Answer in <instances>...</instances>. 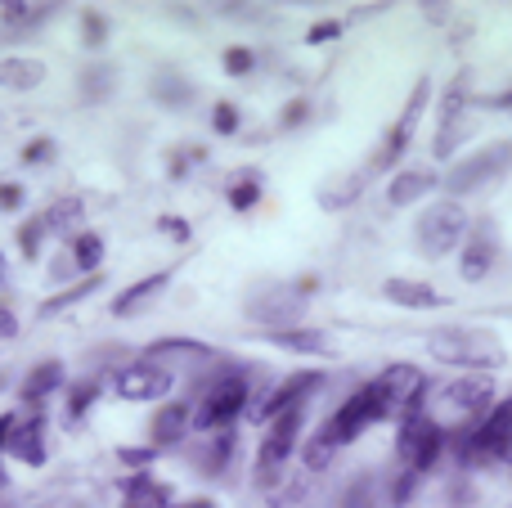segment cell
Returning a JSON list of instances; mask_svg holds the SVG:
<instances>
[{"label": "cell", "mask_w": 512, "mask_h": 508, "mask_svg": "<svg viewBox=\"0 0 512 508\" xmlns=\"http://www.w3.org/2000/svg\"><path fill=\"white\" fill-rule=\"evenodd\" d=\"M463 450L477 464H499L504 455H512V396L508 401H495V410L477 428H468V446Z\"/></svg>", "instance_id": "10"}, {"label": "cell", "mask_w": 512, "mask_h": 508, "mask_svg": "<svg viewBox=\"0 0 512 508\" xmlns=\"http://www.w3.org/2000/svg\"><path fill=\"white\" fill-rule=\"evenodd\" d=\"M41 239H45V221H41V212L36 216H27L23 225H18V252H23V257H41Z\"/></svg>", "instance_id": "36"}, {"label": "cell", "mask_w": 512, "mask_h": 508, "mask_svg": "<svg viewBox=\"0 0 512 508\" xmlns=\"http://www.w3.org/2000/svg\"><path fill=\"white\" fill-rule=\"evenodd\" d=\"M234 446H239V437H234V428L212 432V437H207V441H198V446H194V464L203 468L207 477L225 473V464H230V459H234Z\"/></svg>", "instance_id": "25"}, {"label": "cell", "mask_w": 512, "mask_h": 508, "mask_svg": "<svg viewBox=\"0 0 512 508\" xmlns=\"http://www.w3.org/2000/svg\"><path fill=\"white\" fill-rule=\"evenodd\" d=\"M373 423H382V410H378V405H373L369 387H360V392H355V396H346V401L337 405V410H333V419H328L319 432H324V437L333 441L337 450H342V446H351V441L360 437V432H369Z\"/></svg>", "instance_id": "12"}, {"label": "cell", "mask_w": 512, "mask_h": 508, "mask_svg": "<svg viewBox=\"0 0 512 508\" xmlns=\"http://www.w3.org/2000/svg\"><path fill=\"white\" fill-rule=\"evenodd\" d=\"M436 401L445 405V410H454V414H481L486 419L490 410H495V378L490 374H459V378H450V383L436 392Z\"/></svg>", "instance_id": "14"}, {"label": "cell", "mask_w": 512, "mask_h": 508, "mask_svg": "<svg viewBox=\"0 0 512 508\" xmlns=\"http://www.w3.org/2000/svg\"><path fill=\"white\" fill-rule=\"evenodd\" d=\"M301 423H306V405H301V410L279 414L274 423H265V441H261V450H256V468H252V477H256V486H261V491H274V486H283L288 459L297 455Z\"/></svg>", "instance_id": "4"}, {"label": "cell", "mask_w": 512, "mask_h": 508, "mask_svg": "<svg viewBox=\"0 0 512 508\" xmlns=\"http://www.w3.org/2000/svg\"><path fill=\"white\" fill-rule=\"evenodd\" d=\"M63 383H68L63 360H41V365H32V369H27V378L18 383V401H23V405H41V401H50Z\"/></svg>", "instance_id": "22"}, {"label": "cell", "mask_w": 512, "mask_h": 508, "mask_svg": "<svg viewBox=\"0 0 512 508\" xmlns=\"http://www.w3.org/2000/svg\"><path fill=\"white\" fill-rule=\"evenodd\" d=\"M113 77H117L113 63H95V68H86V72H81V95H86V99H104L108 90H113Z\"/></svg>", "instance_id": "35"}, {"label": "cell", "mask_w": 512, "mask_h": 508, "mask_svg": "<svg viewBox=\"0 0 512 508\" xmlns=\"http://www.w3.org/2000/svg\"><path fill=\"white\" fill-rule=\"evenodd\" d=\"M99 288H104V270H99V275H86L81 279V284H72V288H63L59 297H50V302H41V320H50V315H63L68 311V306H77V302H86L90 293H99Z\"/></svg>", "instance_id": "30"}, {"label": "cell", "mask_w": 512, "mask_h": 508, "mask_svg": "<svg viewBox=\"0 0 512 508\" xmlns=\"http://www.w3.org/2000/svg\"><path fill=\"white\" fill-rule=\"evenodd\" d=\"M14 333H18L14 311H9V306H0V338H14Z\"/></svg>", "instance_id": "50"}, {"label": "cell", "mask_w": 512, "mask_h": 508, "mask_svg": "<svg viewBox=\"0 0 512 508\" xmlns=\"http://www.w3.org/2000/svg\"><path fill=\"white\" fill-rule=\"evenodd\" d=\"M45 81V63L27 54H5L0 59V86L5 90H36Z\"/></svg>", "instance_id": "26"}, {"label": "cell", "mask_w": 512, "mask_h": 508, "mask_svg": "<svg viewBox=\"0 0 512 508\" xmlns=\"http://www.w3.org/2000/svg\"><path fill=\"white\" fill-rule=\"evenodd\" d=\"M5 455H14L18 464H27V468H41L45 459H50V441H45V414H27V419H18L14 441H9Z\"/></svg>", "instance_id": "21"}, {"label": "cell", "mask_w": 512, "mask_h": 508, "mask_svg": "<svg viewBox=\"0 0 512 508\" xmlns=\"http://www.w3.org/2000/svg\"><path fill=\"white\" fill-rule=\"evenodd\" d=\"M50 158H54V140H50V135H36V140L23 149L27 167H41V162H50Z\"/></svg>", "instance_id": "42"}, {"label": "cell", "mask_w": 512, "mask_h": 508, "mask_svg": "<svg viewBox=\"0 0 512 508\" xmlns=\"http://www.w3.org/2000/svg\"><path fill=\"white\" fill-rule=\"evenodd\" d=\"M18 207H23V185L0 180V212H18Z\"/></svg>", "instance_id": "47"}, {"label": "cell", "mask_w": 512, "mask_h": 508, "mask_svg": "<svg viewBox=\"0 0 512 508\" xmlns=\"http://www.w3.org/2000/svg\"><path fill=\"white\" fill-rule=\"evenodd\" d=\"M418 482H423V473H414V468H400V477H396V491H391V500H396V504H405L409 495L418 491Z\"/></svg>", "instance_id": "44"}, {"label": "cell", "mask_w": 512, "mask_h": 508, "mask_svg": "<svg viewBox=\"0 0 512 508\" xmlns=\"http://www.w3.org/2000/svg\"><path fill=\"white\" fill-rule=\"evenodd\" d=\"M171 508H216L212 500H189V504H171Z\"/></svg>", "instance_id": "52"}, {"label": "cell", "mask_w": 512, "mask_h": 508, "mask_svg": "<svg viewBox=\"0 0 512 508\" xmlns=\"http://www.w3.org/2000/svg\"><path fill=\"white\" fill-rule=\"evenodd\" d=\"M495 261H499V234L490 230V221H481L477 230H468V239H463L459 275L468 279V284H481V279L495 270Z\"/></svg>", "instance_id": "17"}, {"label": "cell", "mask_w": 512, "mask_h": 508, "mask_svg": "<svg viewBox=\"0 0 512 508\" xmlns=\"http://www.w3.org/2000/svg\"><path fill=\"white\" fill-rule=\"evenodd\" d=\"M508 167H512V140L490 144V149L468 153V158L454 162V167L445 171V189H450V198H463V194H472V189L495 185Z\"/></svg>", "instance_id": "7"}, {"label": "cell", "mask_w": 512, "mask_h": 508, "mask_svg": "<svg viewBox=\"0 0 512 508\" xmlns=\"http://www.w3.org/2000/svg\"><path fill=\"white\" fill-rule=\"evenodd\" d=\"M81 216H86V203H81L77 194H63L45 207L41 221H45V234H68L72 225H81Z\"/></svg>", "instance_id": "28"}, {"label": "cell", "mask_w": 512, "mask_h": 508, "mask_svg": "<svg viewBox=\"0 0 512 508\" xmlns=\"http://www.w3.org/2000/svg\"><path fill=\"white\" fill-rule=\"evenodd\" d=\"M306 113H310V104H306V99H292V104L283 108L279 126H283V131H292V126H297V122H306Z\"/></svg>", "instance_id": "48"}, {"label": "cell", "mask_w": 512, "mask_h": 508, "mask_svg": "<svg viewBox=\"0 0 512 508\" xmlns=\"http://www.w3.org/2000/svg\"><path fill=\"white\" fill-rule=\"evenodd\" d=\"M337 36H342V23H337V18H324V23H315L306 32V45H324V41H337Z\"/></svg>", "instance_id": "45"}, {"label": "cell", "mask_w": 512, "mask_h": 508, "mask_svg": "<svg viewBox=\"0 0 512 508\" xmlns=\"http://www.w3.org/2000/svg\"><path fill=\"white\" fill-rule=\"evenodd\" d=\"M364 180H369V171H351V176H342V180H333V185H324L319 189V207H351L355 198L364 194Z\"/></svg>", "instance_id": "31"}, {"label": "cell", "mask_w": 512, "mask_h": 508, "mask_svg": "<svg viewBox=\"0 0 512 508\" xmlns=\"http://www.w3.org/2000/svg\"><path fill=\"white\" fill-rule=\"evenodd\" d=\"M445 455V428L432 419V414H405L400 419V432H396V459L414 473H432Z\"/></svg>", "instance_id": "5"}, {"label": "cell", "mask_w": 512, "mask_h": 508, "mask_svg": "<svg viewBox=\"0 0 512 508\" xmlns=\"http://www.w3.org/2000/svg\"><path fill=\"white\" fill-rule=\"evenodd\" d=\"M369 387V396H373V405L382 410V423L387 419H405L409 414V405L423 396V369L418 365H387L373 383H364Z\"/></svg>", "instance_id": "8"}, {"label": "cell", "mask_w": 512, "mask_h": 508, "mask_svg": "<svg viewBox=\"0 0 512 508\" xmlns=\"http://www.w3.org/2000/svg\"><path fill=\"white\" fill-rule=\"evenodd\" d=\"M468 230H472V216L459 198H436V203H427L423 216L414 221L418 248H423V257H432V261H445L450 252H459L463 239H468Z\"/></svg>", "instance_id": "2"}, {"label": "cell", "mask_w": 512, "mask_h": 508, "mask_svg": "<svg viewBox=\"0 0 512 508\" xmlns=\"http://www.w3.org/2000/svg\"><path fill=\"white\" fill-rule=\"evenodd\" d=\"M122 508H171V486L153 473H131L122 486Z\"/></svg>", "instance_id": "24"}, {"label": "cell", "mask_w": 512, "mask_h": 508, "mask_svg": "<svg viewBox=\"0 0 512 508\" xmlns=\"http://www.w3.org/2000/svg\"><path fill=\"white\" fill-rule=\"evenodd\" d=\"M261 194H265V180H261V171L256 167L239 171V176L230 180V189H225V198H230L234 212H252V207L261 203Z\"/></svg>", "instance_id": "29"}, {"label": "cell", "mask_w": 512, "mask_h": 508, "mask_svg": "<svg viewBox=\"0 0 512 508\" xmlns=\"http://www.w3.org/2000/svg\"><path fill=\"white\" fill-rule=\"evenodd\" d=\"M270 347L288 351V356H315V360H333L337 356V342L328 338L324 329H310V324H292V329H270L261 333Z\"/></svg>", "instance_id": "15"}, {"label": "cell", "mask_w": 512, "mask_h": 508, "mask_svg": "<svg viewBox=\"0 0 512 508\" xmlns=\"http://www.w3.org/2000/svg\"><path fill=\"white\" fill-rule=\"evenodd\" d=\"M14 428H18V414H14V410L0 414V455H5L9 441H14Z\"/></svg>", "instance_id": "49"}, {"label": "cell", "mask_w": 512, "mask_h": 508, "mask_svg": "<svg viewBox=\"0 0 512 508\" xmlns=\"http://www.w3.org/2000/svg\"><path fill=\"white\" fill-rule=\"evenodd\" d=\"M221 63H225V72H230V77H248V72L256 68V54L248 50V45H230Z\"/></svg>", "instance_id": "38"}, {"label": "cell", "mask_w": 512, "mask_h": 508, "mask_svg": "<svg viewBox=\"0 0 512 508\" xmlns=\"http://www.w3.org/2000/svg\"><path fill=\"white\" fill-rule=\"evenodd\" d=\"M382 302L400 306V311H436V306H445V297L436 293L427 279H405V275H391L382 279Z\"/></svg>", "instance_id": "19"}, {"label": "cell", "mask_w": 512, "mask_h": 508, "mask_svg": "<svg viewBox=\"0 0 512 508\" xmlns=\"http://www.w3.org/2000/svg\"><path fill=\"white\" fill-rule=\"evenodd\" d=\"M45 18H54V5H45V0H9V5H0V23L14 27V32L41 27Z\"/></svg>", "instance_id": "27"}, {"label": "cell", "mask_w": 512, "mask_h": 508, "mask_svg": "<svg viewBox=\"0 0 512 508\" xmlns=\"http://www.w3.org/2000/svg\"><path fill=\"white\" fill-rule=\"evenodd\" d=\"M158 234H167V239H176V243L194 239V230H189L185 216H158Z\"/></svg>", "instance_id": "43"}, {"label": "cell", "mask_w": 512, "mask_h": 508, "mask_svg": "<svg viewBox=\"0 0 512 508\" xmlns=\"http://www.w3.org/2000/svg\"><path fill=\"white\" fill-rule=\"evenodd\" d=\"M427 356L441 365H459V369H504L508 351L495 333L486 329H432L427 333Z\"/></svg>", "instance_id": "1"}, {"label": "cell", "mask_w": 512, "mask_h": 508, "mask_svg": "<svg viewBox=\"0 0 512 508\" xmlns=\"http://www.w3.org/2000/svg\"><path fill=\"white\" fill-rule=\"evenodd\" d=\"M252 405V383L248 374L239 369H225V374L212 378V387L203 392V401L194 405V432H221V428H234L239 414H248Z\"/></svg>", "instance_id": "3"}, {"label": "cell", "mask_w": 512, "mask_h": 508, "mask_svg": "<svg viewBox=\"0 0 512 508\" xmlns=\"http://www.w3.org/2000/svg\"><path fill=\"white\" fill-rule=\"evenodd\" d=\"M113 387H117V396H122V401H167L171 387H176V374L140 356V360H131V365L117 369Z\"/></svg>", "instance_id": "11"}, {"label": "cell", "mask_w": 512, "mask_h": 508, "mask_svg": "<svg viewBox=\"0 0 512 508\" xmlns=\"http://www.w3.org/2000/svg\"><path fill=\"white\" fill-rule=\"evenodd\" d=\"M333 455H337V446L324 437V432L301 441V468H306V473H324V468L333 464Z\"/></svg>", "instance_id": "33"}, {"label": "cell", "mask_w": 512, "mask_h": 508, "mask_svg": "<svg viewBox=\"0 0 512 508\" xmlns=\"http://www.w3.org/2000/svg\"><path fill=\"white\" fill-rule=\"evenodd\" d=\"M319 387H324V374H319V369H297V374H288L283 383H274V387H265L261 396H252L248 419L252 423H274L279 414L301 410V405H306Z\"/></svg>", "instance_id": "6"}, {"label": "cell", "mask_w": 512, "mask_h": 508, "mask_svg": "<svg viewBox=\"0 0 512 508\" xmlns=\"http://www.w3.org/2000/svg\"><path fill=\"white\" fill-rule=\"evenodd\" d=\"M427 95H432V81L418 77V86H414V95H409V104H405V113H400V122H405V126H418V117H423Z\"/></svg>", "instance_id": "40"}, {"label": "cell", "mask_w": 512, "mask_h": 508, "mask_svg": "<svg viewBox=\"0 0 512 508\" xmlns=\"http://www.w3.org/2000/svg\"><path fill=\"white\" fill-rule=\"evenodd\" d=\"M432 189H441V180H436L432 171H423V167L396 171V176H391V185H387V203L391 207H409V203H418V198H427Z\"/></svg>", "instance_id": "23"}, {"label": "cell", "mask_w": 512, "mask_h": 508, "mask_svg": "<svg viewBox=\"0 0 512 508\" xmlns=\"http://www.w3.org/2000/svg\"><path fill=\"white\" fill-rule=\"evenodd\" d=\"M189 428H194V405L189 401H167L149 423V437H153L149 446H158V450L180 446V441L189 437Z\"/></svg>", "instance_id": "20"}, {"label": "cell", "mask_w": 512, "mask_h": 508, "mask_svg": "<svg viewBox=\"0 0 512 508\" xmlns=\"http://www.w3.org/2000/svg\"><path fill=\"white\" fill-rule=\"evenodd\" d=\"M243 311H248V320L261 324L265 333L270 329H292V324H301L306 297H301L297 288H265V293H252L248 302H243Z\"/></svg>", "instance_id": "13"}, {"label": "cell", "mask_w": 512, "mask_h": 508, "mask_svg": "<svg viewBox=\"0 0 512 508\" xmlns=\"http://www.w3.org/2000/svg\"><path fill=\"white\" fill-rule=\"evenodd\" d=\"M81 36H86L90 50H99V45H104V18H99V14H86V18H81Z\"/></svg>", "instance_id": "46"}, {"label": "cell", "mask_w": 512, "mask_h": 508, "mask_svg": "<svg viewBox=\"0 0 512 508\" xmlns=\"http://www.w3.org/2000/svg\"><path fill=\"white\" fill-rule=\"evenodd\" d=\"M99 401V374L81 378V383L68 387V423H81V414L90 410V405Z\"/></svg>", "instance_id": "34"}, {"label": "cell", "mask_w": 512, "mask_h": 508, "mask_svg": "<svg viewBox=\"0 0 512 508\" xmlns=\"http://www.w3.org/2000/svg\"><path fill=\"white\" fill-rule=\"evenodd\" d=\"M72 266H77L81 275H99V266H104V239H99L95 230H81L77 239H72Z\"/></svg>", "instance_id": "32"}, {"label": "cell", "mask_w": 512, "mask_h": 508, "mask_svg": "<svg viewBox=\"0 0 512 508\" xmlns=\"http://www.w3.org/2000/svg\"><path fill=\"white\" fill-rule=\"evenodd\" d=\"M117 459H122L126 468H135V473H149V464L158 459V446H122Z\"/></svg>", "instance_id": "39"}, {"label": "cell", "mask_w": 512, "mask_h": 508, "mask_svg": "<svg viewBox=\"0 0 512 508\" xmlns=\"http://www.w3.org/2000/svg\"><path fill=\"white\" fill-rule=\"evenodd\" d=\"M153 95L162 99V104H185V99H194V86H189V81H180V77H158L153 81Z\"/></svg>", "instance_id": "37"}, {"label": "cell", "mask_w": 512, "mask_h": 508, "mask_svg": "<svg viewBox=\"0 0 512 508\" xmlns=\"http://www.w3.org/2000/svg\"><path fill=\"white\" fill-rule=\"evenodd\" d=\"M468 104H472V86H468V72H459V77L445 86V95H441V126H436V158H450L454 149H459L463 140H468Z\"/></svg>", "instance_id": "9"}, {"label": "cell", "mask_w": 512, "mask_h": 508, "mask_svg": "<svg viewBox=\"0 0 512 508\" xmlns=\"http://www.w3.org/2000/svg\"><path fill=\"white\" fill-rule=\"evenodd\" d=\"M212 131H216V135H234V131H239V108L221 99V104L212 108Z\"/></svg>", "instance_id": "41"}, {"label": "cell", "mask_w": 512, "mask_h": 508, "mask_svg": "<svg viewBox=\"0 0 512 508\" xmlns=\"http://www.w3.org/2000/svg\"><path fill=\"white\" fill-rule=\"evenodd\" d=\"M490 104H495V108H512V90H504V95H495Z\"/></svg>", "instance_id": "51"}, {"label": "cell", "mask_w": 512, "mask_h": 508, "mask_svg": "<svg viewBox=\"0 0 512 508\" xmlns=\"http://www.w3.org/2000/svg\"><path fill=\"white\" fill-rule=\"evenodd\" d=\"M171 275H176V266L158 270V275H144V279H135L131 288H122V297H113V306H108V311H113L117 320H135V315H140V311H149V306L158 302L162 293H167Z\"/></svg>", "instance_id": "18"}, {"label": "cell", "mask_w": 512, "mask_h": 508, "mask_svg": "<svg viewBox=\"0 0 512 508\" xmlns=\"http://www.w3.org/2000/svg\"><path fill=\"white\" fill-rule=\"evenodd\" d=\"M144 360H153V365H162V369H194V365H207V360H216V351L207 347V342H198V338H158V342H149L144 347Z\"/></svg>", "instance_id": "16"}]
</instances>
